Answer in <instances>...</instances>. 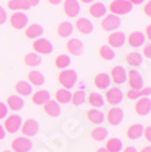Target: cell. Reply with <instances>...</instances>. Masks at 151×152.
Here are the masks:
<instances>
[{"label": "cell", "mask_w": 151, "mask_h": 152, "mask_svg": "<svg viewBox=\"0 0 151 152\" xmlns=\"http://www.w3.org/2000/svg\"><path fill=\"white\" fill-rule=\"evenodd\" d=\"M78 76L74 69H64L59 73V83L63 86L66 90H71L75 86Z\"/></svg>", "instance_id": "6da1fadb"}, {"label": "cell", "mask_w": 151, "mask_h": 152, "mask_svg": "<svg viewBox=\"0 0 151 152\" xmlns=\"http://www.w3.org/2000/svg\"><path fill=\"white\" fill-rule=\"evenodd\" d=\"M109 10L112 11L113 15H124V14H128L129 11H132V4L128 0H113L109 6Z\"/></svg>", "instance_id": "7a4b0ae2"}, {"label": "cell", "mask_w": 151, "mask_h": 152, "mask_svg": "<svg viewBox=\"0 0 151 152\" xmlns=\"http://www.w3.org/2000/svg\"><path fill=\"white\" fill-rule=\"evenodd\" d=\"M33 148V141L26 136L16 137L11 142V149L14 152H29Z\"/></svg>", "instance_id": "3957f363"}, {"label": "cell", "mask_w": 151, "mask_h": 152, "mask_svg": "<svg viewBox=\"0 0 151 152\" xmlns=\"http://www.w3.org/2000/svg\"><path fill=\"white\" fill-rule=\"evenodd\" d=\"M127 80L129 83V87L131 90H135V91H140L143 88V77L140 75V72L135 69H131L129 72H127Z\"/></svg>", "instance_id": "277c9868"}, {"label": "cell", "mask_w": 151, "mask_h": 152, "mask_svg": "<svg viewBox=\"0 0 151 152\" xmlns=\"http://www.w3.org/2000/svg\"><path fill=\"white\" fill-rule=\"evenodd\" d=\"M124 120V111L121 107H112L106 113V121L112 126H117L123 122Z\"/></svg>", "instance_id": "5b68a950"}, {"label": "cell", "mask_w": 151, "mask_h": 152, "mask_svg": "<svg viewBox=\"0 0 151 152\" xmlns=\"http://www.w3.org/2000/svg\"><path fill=\"white\" fill-rule=\"evenodd\" d=\"M120 25H121L120 18L117 15H113V14L106 15L102 19V22H101V27L104 28L105 31H113V30L120 27Z\"/></svg>", "instance_id": "8992f818"}, {"label": "cell", "mask_w": 151, "mask_h": 152, "mask_svg": "<svg viewBox=\"0 0 151 152\" xmlns=\"http://www.w3.org/2000/svg\"><path fill=\"white\" fill-rule=\"evenodd\" d=\"M38 129H40V125L33 118H29L25 122H22V126H21V132L25 134L26 137H33L38 133Z\"/></svg>", "instance_id": "52a82bcc"}, {"label": "cell", "mask_w": 151, "mask_h": 152, "mask_svg": "<svg viewBox=\"0 0 151 152\" xmlns=\"http://www.w3.org/2000/svg\"><path fill=\"white\" fill-rule=\"evenodd\" d=\"M33 49H34L37 53L41 54H49L53 50V45L49 39H45V38H38L33 42Z\"/></svg>", "instance_id": "ba28073f"}, {"label": "cell", "mask_w": 151, "mask_h": 152, "mask_svg": "<svg viewBox=\"0 0 151 152\" xmlns=\"http://www.w3.org/2000/svg\"><path fill=\"white\" fill-rule=\"evenodd\" d=\"M22 126V118L19 115H8L7 120L4 121V129L7 130L8 133H15L18 132Z\"/></svg>", "instance_id": "9c48e42d"}, {"label": "cell", "mask_w": 151, "mask_h": 152, "mask_svg": "<svg viewBox=\"0 0 151 152\" xmlns=\"http://www.w3.org/2000/svg\"><path fill=\"white\" fill-rule=\"evenodd\" d=\"M10 23L14 28L16 30H22V28L26 27V25L29 23V18L26 14L23 12H14L10 18Z\"/></svg>", "instance_id": "30bf717a"}, {"label": "cell", "mask_w": 151, "mask_h": 152, "mask_svg": "<svg viewBox=\"0 0 151 152\" xmlns=\"http://www.w3.org/2000/svg\"><path fill=\"white\" fill-rule=\"evenodd\" d=\"M105 98H106V102L109 104H119L120 102L123 101L124 98V94L123 91L119 88V87H112V88H109L106 91V94H105Z\"/></svg>", "instance_id": "8fae6325"}, {"label": "cell", "mask_w": 151, "mask_h": 152, "mask_svg": "<svg viewBox=\"0 0 151 152\" xmlns=\"http://www.w3.org/2000/svg\"><path fill=\"white\" fill-rule=\"evenodd\" d=\"M151 111V101L150 98H139L136 99V103H135V113L138 115H147L150 114Z\"/></svg>", "instance_id": "7c38bea8"}, {"label": "cell", "mask_w": 151, "mask_h": 152, "mask_svg": "<svg viewBox=\"0 0 151 152\" xmlns=\"http://www.w3.org/2000/svg\"><path fill=\"white\" fill-rule=\"evenodd\" d=\"M109 77L113 80L116 84H123V83L127 82V71L124 69V66L116 65L112 68Z\"/></svg>", "instance_id": "4fadbf2b"}, {"label": "cell", "mask_w": 151, "mask_h": 152, "mask_svg": "<svg viewBox=\"0 0 151 152\" xmlns=\"http://www.w3.org/2000/svg\"><path fill=\"white\" fill-rule=\"evenodd\" d=\"M63 8L66 15L69 16V18H75L80 12V4H79L78 0H66Z\"/></svg>", "instance_id": "5bb4252c"}, {"label": "cell", "mask_w": 151, "mask_h": 152, "mask_svg": "<svg viewBox=\"0 0 151 152\" xmlns=\"http://www.w3.org/2000/svg\"><path fill=\"white\" fill-rule=\"evenodd\" d=\"M125 41H127L125 34L121 31L112 33V34L108 37V44L113 48H121L124 44H125Z\"/></svg>", "instance_id": "9a60e30c"}, {"label": "cell", "mask_w": 151, "mask_h": 152, "mask_svg": "<svg viewBox=\"0 0 151 152\" xmlns=\"http://www.w3.org/2000/svg\"><path fill=\"white\" fill-rule=\"evenodd\" d=\"M44 111L49 117H59L60 114H61V107H60V104L57 103L56 101L49 99V101L44 104Z\"/></svg>", "instance_id": "2e32d148"}, {"label": "cell", "mask_w": 151, "mask_h": 152, "mask_svg": "<svg viewBox=\"0 0 151 152\" xmlns=\"http://www.w3.org/2000/svg\"><path fill=\"white\" fill-rule=\"evenodd\" d=\"M67 49H68L69 53L75 54V56H80L85 50V46H83V42L80 39H76V38H72L67 42Z\"/></svg>", "instance_id": "e0dca14e"}, {"label": "cell", "mask_w": 151, "mask_h": 152, "mask_svg": "<svg viewBox=\"0 0 151 152\" xmlns=\"http://www.w3.org/2000/svg\"><path fill=\"white\" fill-rule=\"evenodd\" d=\"M86 117H87L88 122L95 124V125H99V124H102L105 121L104 113L101 110H98V109H91V110H88L87 113H86Z\"/></svg>", "instance_id": "ac0fdd59"}, {"label": "cell", "mask_w": 151, "mask_h": 152, "mask_svg": "<svg viewBox=\"0 0 151 152\" xmlns=\"http://www.w3.org/2000/svg\"><path fill=\"white\" fill-rule=\"evenodd\" d=\"M23 99L19 96V95H10L7 98V103L6 106L10 109V110H14V111H18L23 107Z\"/></svg>", "instance_id": "d6986e66"}, {"label": "cell", "mask_w": 151, "mask_h": 152, "mask_svg": "<svg viewBox=\"0 0 151 152\" xmlns=\"http://www.w3.org/2000/svg\"><path fill=\"white\" fill-rule=\"evenodd\" d=\"M109 83H110V77L108 73L99 72L94 76V86L97 88H99V90L108 88V87H109Z\"/></svg>", "instance_id": "ffe728a7"}, {"label": "cell", "mask_w": 151, "mask_h": 152, "mask_svg": "<svg viewBox=\"0 0 151 152\" xmlns=\"http://www.w3.org/2000/svg\"><path fill=\"white\" fill-rule=\"evenodd\" d=\"M44 34V27L38 23H34V25H30L25 31L26 38H30V39H34V38L41 37Z\"/></svg>", "instance_id": "44dd1931"}, {"label": "cell", "mask_w": 151, "mask_h": 152, "mask_svg": "<svg viewBox=\"0 0 151 152\" xmlns=\"http://www.w3.org/2000/svg\"><path fill=\"white\" fill-rule=\"evenodd\" d=\"M143 125H140V124H133V125H131V126L127 129V137H128L129 140H138L142 137L143 134Z\"/></svg>", "instance_id": "7402d4cb"}, {"label": "cell", "mask_w": 151, "mask_h": 152, "mask_svg": "<svg viewBox=\"0 0 151 152\" xmlns=\"http://www.w3.org/2000/svg\"><path fill=\"white\" fill-rule=\"evenodd\" d=\"M49 99H50V94L46 90H40V91L34 92V94L32 95V102L34 104H42V106H44Z\"/></svg>", "instance_id": "603a6c76"}, {"label": "cell", "mask_w": 151, "mask_h": 152, "mask_svg": "<svg viewBox=\"0 0 151 152\" xmlns=\"http://www.w3.org/2000/svg\"><path fill=\"white\" fill-rule=\"evenodd\" d=\"M75 26H76V28H78L79 31L82 33V34H90V33L93 31V23L88 20V19H86V18H80V19H78L76 20V23H75Z\"/></svg>", "instance_id": "cb8c5ba5"}, {"label": "cell", "mask_w": 151, "mask_h": 152, "mask_svg": "<svg viewBox=\"0 0 151 152\" xmlns=\"http://www.w3.org/2000/svg\"><path fill=\"white\" fill-rule=\"evenodd\" d=\"M15 91L18 92L21 96H27V95H32L33 92V87L30 83L25 82V80H21L15 84Z\"/></svg>", "instance_id": "d4e9b609"}, {"label": "cell", "mask_w": 151, "mask_h": 152, "mask_svg": "<svg viewBox=\"0 0 151 152\" xmlns=\"http://www.w3.org/2000/svg\"><path fill=\"white\" fill-rule=\"evenodd\" d=\"M142 44H144V35L140 31H133L128 37V45L131 48H139Z\"/></svg>", "instance_id": "484cf974"}, {"label": "cell", "mask_w": 151, "mask_h": 152, "mask_svg": "<svg viewBox=\"0 0 151 152\" xmlns=\"http://www.w3.org/2000/svg\"><path fill=\"white\" fill-rule=\"evenodd\" d=\"M74 31V26L71 22H61L57 26V34L61 38H67L72 34Z\"/></svg>", "instance_id": "4316f807"}, {"label": "cell", "mask_w": 151, "mask_h": 152, "mask_svg": "<svg viewBox=\"0 0 151 152\" xmlns=\"http://www.w3.org/2000/svg\"><path fill=\"white\" fill-rule=\"evenodd\" d=\"M71 96H72L71 91L66 88H60L55 92V98H56L57 103H69L71 102Z\"/></svg>", "instance_id": "83f0119b"}, {"label": "cell", "mask_w": 151, "mask_h": 152, "mask_svg": "<svg viewBox=\"0 0 151 152\" xmlns=\"http://www.w3.org/2000/svg\"><path fill=\"white\" fill-rule=\"evenodd\" d=\"M88 14L93 18H102L106 14V7L102 3H94L90 8H88Z\"/></svg>", "instance_id": "f1b7e54d"}, {"label": "cell", "mask_w": 151, "mask_h": 152, "mask_svg": "<svg viewBox=\"0 0 151 152\" xmlns=\"http://www.w3.org/2000/svg\"><path fill=\"white\" fill-rule=\"evenodd\" d=\"M105 149L108 152H120L123 149V142L120 139H116V137H112L106 141L105 144Z\"/></svg>", "instance_id": "f546056e"}, {"label": "cell", "mask_w": 151, "mask_h": 152, "mask_svg": "<svg viewBox=\"0 0 151 152\" xmlns=\"http://www.w3.org/2000/svg\"><path fill=\"white\" fill-rule=\"evenodd\" d=\"M27 77H29V83L32 86H37V87L42 86L45 82L44 75H42L41 72H38V71H32V72H29Z\"/></svg>", "instance_id": "4dcf8cb0"}, {"label": "cell", "mask_w": 151, "mask_h": 152, "mask_svg": "<svg viewBox=\"0 0 151 152\" xmlns=\"http://www.w3.org/2000/svg\"><path fill=\"white\" fill-rule=\"evenodd\" d=\"M7 7H8L10 10H14V11H16V10L26 11V10L30 8V6H29V3L26 0H8Z\"/></svg>", "instance_id": "1f68e13d"}, {"label": "cell", "mask_w": 151, "mask_h": 152, "mask_svg": "<svg viewBox=\"0 0 151 152\" xmlns=\"http://www.w3.org/2000/svg\"><path fill=\"white\" fill-rule=\"evenodd\" d=\"M91 139L95 140V141H102L108 137V129L104 126H98V128H94L91 130Z\"/></svg>", "instance_id": "d6a6232c"}, {"label": "cell", "mask_w": 151, "mask_h": 152, "mask_svg": "<svg viewBox=\"0 0 151 152\" xmlns=\"http://www.w3.org/2000/svg\"><path fill=\"white\" fill-rule=\"evenodd\" d=\"M98 53H99L101 58H104V60H106V61L113 60L114 57H116V53H114V50L112 49V48L106 46V45L101 46V48H99V50H98Z\"/></svg>", "instance_id": "836d02e7"}, {"label": "cell", "mask_w": 151, "mask_h": 152, "mask_svg": "<svg viewBox=\"0 0 151 152\" xmlns=\"http://www.w3.org/2000/svg\"><path fill=\"white\" fill-rule=\"evenodd\" d=\"M41 61H42L41 56L37 53H27L25 56V63L29 66H37L41 64Z\"/></svg>", "instance_id": "e575fe53"}, {"label": "cell", "mask_w": 151, "mask_h": 152, "mask_svg": "<svg viewBox=\"0 0 151 152\" xmlns=\"http://www.w3.org/2000/svg\"><path fill=\"white\" fill-rule=\"evenodd\" d=\"M88 103L94 106V107H102L104 106V98H102V95L98 94V92H91V94L88 95L87 98Z\"/></svg>", "instance_id": "d590c367"}, {"label": "cell", "mask_w": 151, "mask_h": 152, "mask_svg": "<svg viewBox=\"0 0 151 152\" xmlns=\"http://www.w3.org/2000/svg\"><path fill=\"white\" fill-rule=\"evenodd\" d=\"M125 63L128 64V65L138 66V65H140V64H142V56H140L139 53H136V52H131V53L127 54Z\"/></svg>", "instance_id": "8d00e7d4"}, {"label": "cell", "mask_w": 151, "mask_h": 152, "mask_svg": "<svg viewBox=\"0 0 151 152\" xmlns=\"http://www.w3.org/2000/svg\"><path fill=\"white\" fill-rule=\"evenodd\" d=\"M69 64H71V58L67 54H59L55 60V65L60 69H66L67 66H69Z\"/></svg>", "instance_id": "74e56055"}, {"label": "cell", "mask_w": 151, "mask_h": 152, "mask_svg": "<svg viewBox=\"0 0 151 152\" xmlns=\"http://www.w3.org/2000/svg\"><path fill=\"white\" fill-rule=\"evenodd\" d=\"M85 101H86V94H85V91H82V90L74 92L72 96H71V103H72L74 106H80Z\"/></svg>", "instance_id": "f35d334b"}, {"label": "cell", "mask_w": 151, "mask_h": 152, "mask_svg": "<svg viewBox=\"0 0 151 152\" xmlns=\"http://www.w3.org/2000/svg\"><path fill=\"white\" fill-rule=\"evenodd\" d=\"M125 95H127V98L131 99V101H136V99L142 98V96H140V92L135 91V90H129V91H127Z\"/></svg>", "instance_id": "ab89813d"}, {"label": "cell", "mask_w": 151, "mask_h": 152, "mask_svg": "<svg viewBox=\"0 0 151 152\" xmlns=\"http://www.w3.org/2000/svg\"><path fill=\"white\" fill-rule=\"evenodd\" d=\"M7 113H8V107H7L3 102H0V118L7 117Z\"/></svg>", "instance_id": "60d3db41"}, {"label": "cell", "mask_w": 151, "mask_h": 152, "mask_svg": "<svg viewBox=\"0 0 151 152\" xmlns=\"http://www.w3.org/2000/svg\"><path fill=\"white\" fill-rule=\"evenodd\" d=\"M139 92H140V96H142V98H148V96H150L151 90H150V87H143Z\"/></svg>", "instance_id": "b9f144b4"}, {"label": "cell", "mask_w": 151, "mask_h": 152, "mask_svg": "<svg viewBox=\"0 0 151 152\" xmlns=\"http://www.w3.org/2000/svg\"><path fill=\"white\" fill-rule=\"evenodd\" d=\"M6 19H7V12L4 11L3 7L0 6V25H3L6 22Z\"/></svg>", "instance_id": "7bdbcfd3"}, {"label": "cell", "mask_w": 151, "mask_h": 152, "mask_svg": "<svg viewBox=\"0 0 151 152\" xmlns=\"http://www.w3.org/2000/svg\"><path fill=\"white\" fill-rule=\"evenodd\" d=\"M143 54H144L147 58H151V45L147 44L144 46V49H143Z\"/></svg>", "instance_id": "ee69618b"}, {"label": "cell", "mask_w": 151, "mask_h": 152, "mask_svg": "<svg viewBox=\"0 0 151 152\" xmlns=\"http://www.w3.org/2000/svg\"><path fill=\"white\" fill-rule=\"evenodd\" d=\"M143 133H144L146 140H147V141H150V140H151V128L147 126L146 129H143Z\"/></svg>", "instance_id": "f6af8a7d"}, {"label": "cell", "mask_w": 151, "mask_h": 152, "mask_svg": "<svg viewBox=\"0 0 151 152\" xmlns=\"http://www.w3.org/2000/svg\"><path fill=\"white\" fill-rule=\"evenodd\" d=\"M144 14L147 16L151 15V3H150V1H147V4L144 6Z\"/></svg>", "instance_id": "bcb514c9"}, {"label": "cell", "mask_w": 151, "mask_h": 152, "mask_svg": "<svg viewBox=\"0 0 151 152\" xmlns=\"http://www.w3.org/2000/svg\"><path fill=\"white\" fill-rule=\"evenodd\" d=\"M120 152H138V149H136L135 147H127V148L121 149Z\"/></svg>", "instance_id": "7dc6e473"}, {"label": "cell", "mask_w": 151, "mask_h": 152, "mask_svg": "<svg viewBox=\"0 0 151 152\" xmlns=\"http://www.w3.org/2000/svg\"><path fill=\"white\" fill-rule=\"evenodd\" d=\"M29 3V6L30 7H34V6H38L40 4V0H26Z\"/></svg>", "instance_id": "c3c4849f"}, {"label": "cell", "mask_w": 151, "mask_h": 152, "mask_svg": "<svg viewBox=\"0 0 151 152\" xmlns=\"http://www.w3.org/2000/svg\"><path fill=\"white\" fill-rule=\"evenodd\" d=\"M6 137V132H4V128L0 125V140H3Z\"/></svg>", "instance_id": "681fc988"}, {"label": "cell", "mask_w": 151, "mask_h": 152, "mask_svg": "<svg viewBox=\"0 0 151 152\" xmlns=\"http://www.w3.org/2000/svg\"><path fill=\"white\" fill-rule=\"evenodd\" d=\"M48 3L52 4V6H57V4L61 3V0H48Z\"/></svg>", "instance_id": "f907efd6"}, {"label": "cell", "mask_w": 151, "mask_h": 152, "mask_svg": "<svg viewBox=\"0 0 151 152\" xmlns=\"http://www.w3.org/2000/svg\"><path fill=\"white\" fill-rule=\"evenodd\" d=\"M128 1H129V3H131V4H132V6H133V4H140V3H143L144 0H128Z\"/></svg>", "instance_id": "816d5d0a"}, {"label": "cell", "mask_w": 151, "mask_h": 152, "mask_svg": "<svg viewBox=\"0 0 151 152\" xmlns=\"http://www.w3.org/2000/svg\"><path fill=\"white\" fill-rule=\"evenodd\" d=\"M140 152H151V147L150 145L144 147V148H142V151H140Z\"/></svg>", "instance_id": "f5cc1de1"}, {"label": "cell", "mask_w": 151, "mask_h": 152, "mask_svg": "<svg viewBox=\"0 0 151 152\" xmlns=\"http://www.w3.org/2000/svg\"><path fill=\"white\" fill-rule=\"evenodd\" d=\"M150 31H151V27H150V26H147V28H146V34H147V38H150Z\"/></svg>", "instance_id": "db71d44e"}, {"label": "cell", "mask_w": 151, "mask_h": 152, "mask_svg": "<svg viewBox=\"0 0 151 152\" xmlns=\"http://www.w3.org/2000/svg\"><path fill=\"white\" fill-rule=\"evenodd\" d=\"M95 152H108V151L105 148H102V147H101V148H97V151H95Z\"/></svg>", "instance_id": "11a10c76"}, {"label": "cell", "mask_w": 151, "mask_h": 152, "mask_svg": "<svg viewBox=\"0 0 151 152\" xmlns=\"http://www.w3.org/2000/svg\"><path fill=\"white\" fill-rule=\"evenodd\" d=\"M83 3H93V1H94V0H82Z\"/></svg>", "instance_id": "9f6ffc18"}, {"label": "cell", "mask_w": 151, "mask_h": 152, "mask_svg": "<svg viewBox=\"0 0 151 152\" xmlns=\"http://www.w3.org/2000/svg\"><path fill=\"white\" fill-rule=\"evenodd\" d=\"M3 152H11V151H3Z\"/></svg>", "instance_id": "6f0895ef"}]
</instances>
